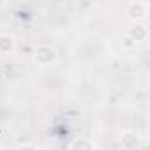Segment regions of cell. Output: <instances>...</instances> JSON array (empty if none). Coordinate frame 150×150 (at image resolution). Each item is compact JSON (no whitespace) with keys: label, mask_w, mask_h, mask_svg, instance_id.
<instances>
[{"label":"cell","mask_w":150,"mask_h":150,"mask_svg":"<svg viewBox=\"0 0 150 150\" xmlns=\"http://www.w3.org/2000/svg\"><path fill=\"white\" fill-rule=\"evenodd\" d=\"M57 58H58V53H57L55 46H51V44H37L34 50V60L41 67H48V65L55 64Z\"/></svg>","instance_id":"cell-1"},{"label":"cell","mask_w":150,"mask_h":150,"mask_svg":"<svg viewBox=\"0 0 150 150\" xmlns=\"http://www.w3.org/2000/svg\"><path fill=\"white\" fill-rule=\"evenodd\" d=\"M148 14V2H141V0H132L125 6V16L131 20L134 25L143 21Z\"/></svg>","instance_id":"cell-2"},{"label":"cell","mask_w":150,"mask_h":150,"mask_svg":"<svg viewBox=\"0 0 150 150\" xmlns=\"http://www.w3.org/2000/svg\"><path fill=\"white\" fill-rule=\"evenodd\" d=\"M141 141H143V138L139 136V132L136 129H125L120 136V145L125 150H136L141 145Z\"/></svg>","instance_id":"cell-3"},{"label":"cell","mask_w":150,"mask_h":150,"mask_svg":"<svg viewBox=\"0 0 150 150\" xmlns=\"http://www.w3.org/2000/svg\"><path fill=\"white\" fill-rule=\"evenodd\" d=\"M136 44L138 42H145L146 39H148V28H146V25H143V23H136L131 30H129V34H127Z\"/></svg>","instance_id":"cell-4"},{"label":"cell","mask_w":150,"mask_h":150,"mask_svg":"<svg viewBox=\"0 0 150 150\" xmlns=\"http://www.w3.org/2000/svg\"><path fill=\"white\" fill-rule=\"evenodd\" d=\"M69 150H96V145L87 136H78L69 143Z\"/></svg>","instance_id":"cell-5"},{"label":"cell","mask_w":150,"mask_h":150,"mask_svg":"<svg viewBox=\"0 0 150 150\" xmlns=\"http://www.w3.org/2000/svg\"><path fill=\"white\" fill-rule=\"evenodd\" d=\"M14 48H16V39L11 34H0V53L9 55L14 51Z\"/></svg>","instance_id":"cell-6"},{"label":"cell","mask_w":150,"mask_h":150,"mask_svg":"<svg viewBox=\"0 0 150 150\" xmlns=\"http://www.w3.org/2000/svg\"><path fill=\"white\" fill-rule=\"evenodd\" d=\"M122 46H124V48H127V50H131V48H134V46H136V42H134L127 34H125V35L122 37Z\"/></svg>","instance_id":"cell-7"},{"label":"cell","mask_w":150,"mask_h":150,"mask_svg":"<svg viewBox=\"0 0 150 150\" xmlns=\"http://www.w3.org/2000/svg\"><path fill=\"white\" fill-rule=\"evenodd\" d=\"M16 150H39V148H37V145H34V143H21V145L16 146Z\"/></svg>","instance_id":"cell-8"},{"label":"cell","mask_w":150,"mask_h":150,"mask_svg":"<svg viewBox=\"0 0 150 150\" xmlns=\"http://www.w3.org/2000/svg\"><path fill=\"white\" fill-rule=\"evenodd\" d=\"M136 150H148V145H146V141L143 139V141H141V145H139V146H138Z\"/></svg>","instance_id":"cell-9"},{"label":"cell","mask_w":150,"mask_h":150,"mask_svg":"<svg viewBox=\"0 0 150 150\" xmlns=\"http://www.w3.org/2000/svg\"><path fill=\"white\" fill-rule=\"evenodd\" d=\"M2 7H6V2H0V9H2Z\"/></svg>","instance_id":"cell-10"}]
</instances>
